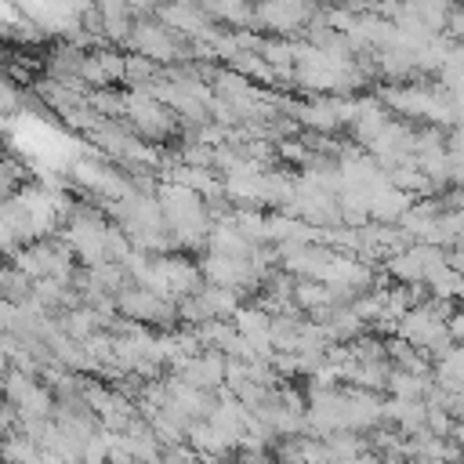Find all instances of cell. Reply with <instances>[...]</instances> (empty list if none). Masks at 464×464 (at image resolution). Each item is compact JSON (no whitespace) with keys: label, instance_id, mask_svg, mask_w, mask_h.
I'll list each match as a JSON object with an SVG mask.
<instances>
[{"label":"cell","instance_id":"5b68a950","mask_svg":"<svg viewBox=\"0 0 464 464\" xmlns=\"http://www.w3.org/2000/svg\"><path fill=\"white\" fill-rule=\"evenodd\" d=\"M7 362H11V352H7V341L0 337V373H7Z\"/></svg>","mask_w":464,"mask_h":464},{"label":"cell","instance_id":"277c9868","mask_svg":"<svg viewBox=\"0 0 464 464\" xmlns=\"http://www.w3.org/2000/svg\"><path fill=\"white\" fill-rule=\"evenodd\" d=\"M123 312H130L134 319H152V315H163L167 308L152 297V294H145V290H130V294H123Z\"/></svg>","mask_w":464,"mask_h":464},{"label":"cell","instance_id":"3957f363","mask_svg":"<svg viewBox=\"0 0 464 464\" xmlns=\"http://www.w3.org/2000/svg\"><path fill=\"white\" fill-rule=\"evenodd\" d=\"M40 457H44V450L25 431H11L4 439V446H0V460L4 464H40Z\"/></svg>","mask_w":464,"mask_h":464},{"label":"cell","instance_id":"6da1fadb","mask_svg":"<svg viewBox=\"0 0 464 464\" xmlns=\"http://www.w3.org/2000/svg\"><path fill=\"white\" fill-rule=\"evenodd\" d=\"M4 402L14 410V417L22 424H33V420H47L54 417V399L47 388H40L29 373L22 370H7L4 373Z\"/></svg>","mask_w":464,"mask_h":464},{"label":"cell","instance_id":"7a4b0ae2","mask_svg":"<svg viewBox=\"0 0 464 464\" xmlns=\"http://www.w3.org/2000/svg\"><path fill=\"white\" fill-rule=\"evenodd\" d=\"M18 272L33 276V279H58L65 283L69 276V261H65V250L51 246V243H33L18 254Z\"/></svg>","mask_w":464,"mask_h":464}]
</instances>
